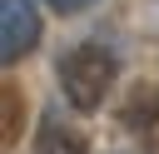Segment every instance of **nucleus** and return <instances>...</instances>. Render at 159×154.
Segmentation results:
<instances>
[{
  "label": "nucleus",
  "instance_id": "39448f33",
  "mask_svg": "<svg viewBox=\"0 0 159 154\" xmlns=\"http://www.w3.org/2000/svg\"><path fill=\"white\" fill-rule=\"evenodd\" d=\"M50 10H60V15H80V10H89L94 0H45Z\"/></svg>",
  "mask_w": 159,
  "mask_h": 154
},
{
  "label": "nucleus",
  "instance_id": "f03ea898",
  "mask_svg": "<svg viewBox=\"0 0 159 154\" xmlns=\"http://www.w3.org/2000/svg\"><path fill=\"white\" fill-rule=\"evenodd\" d=\"M40 45V10L30 0H0V60L15 65Z\"/></svg>",
  "mask_w": 159,
  "mask_h": 154
},
{
  "label": "nucleus",
  "instance_id": "20e7f679",
  "mask_svg": "<svg viewBox=\"0 0 159 154\" xmlns=\"http://www.w3.org/2000/svg\"><path fill=\"white\" fill-rule=\"evenodd\" d=\"M124 119H129V129L139 134V149H144V154H159V99H154V94L129 99Z\"/></svg>",
  "mask_w": 159,
  "mask_h": 154
},
{
  "label": "nucleus",
  "instance_id": "f257e3e1",
  "mask_svg": "<svg viewBox=\"0 0 159 154\" xmlns=\"http://www.w3.org/2000/svg\"><path fill=\"white\" fill-rule=\"evenodd\" d=\"M55 75H60L65 99L89 114V109L104 104L114 75H119V60H114V50H109L104 40H84V45H75V50L60 55V70H55Z\"/></svg>",
  "mask_w": 159,
  "mask_h": 154
},
{
  "label": "nucleus",
  "instance_id": "7ed1b4c3",
  "mask_svg": "<svg viewBox=\"0 0 159 154\" xmlns=\"http://www.w3.org/2000/svg\"><path fill=\"white\" fill-rule=\"evenodd\" d=\"M35 154H89V144H84L80 124H70L60 109H45L40 114V134H35Z\"/></svg>",
  "mask_w": 159,
  "mask_h": 154
}]
</instances>
